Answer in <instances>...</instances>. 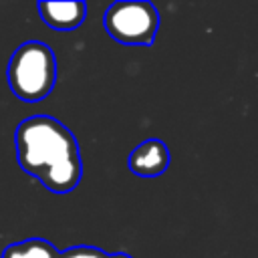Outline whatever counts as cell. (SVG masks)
<instances>
[{"mask_svg":"<svg viewBox=\"0 0 258 258\" xmlns=\"http://www.w3.org/2000/svg\"><path fill=\"white\" fill-rule=\"evenodd\" d=\"M18 165L52 194L73 191L83 177V161L75 135L54 117L32 115L14 131Z\"/></svg>","mask_w":258,"mask_h":258,"instance_id":"cell-1","label":"cell"},{"mask_svg":"<svg viewBox=\"0 0 258 258\" xmlns=\"http://www.w3.org/2000/svg\"><path fill=\"white\" fill-rule=\"evenodd\" d=\"M6 79L12 95L24 103L44 101L56 85V56L46 42L26 40L8 60Z\"/></svg>","mask_w":258,"mask_h":258,"instance_id":"cell-2","label":"cell"},{"mask_svg":"<svg viewBox=\"0 0 258 258\" xmlns=\"http://www.w3.org/2000/svg\"><path fill=\"white\" fill-rule=\"evenodd\" d=\"M103 26L121 44L151 46L159 28V12L145 0H119L107 6Z\"/></svg>","mask_w":258,"mask_h":258,"instance_id":"cell-3","label":"cell"},{"mask_svg":"<svg viewBox=\"0 0 258 258\" xmlns=\"http://www.w3.org/2000/svg\"><path fill=\"white\" fill-rule=\"evenodd\" d=\"M127 167L137 177H159L169 167V149L161 139H145L133 147Z\"/></svg>","mask_w":258,"mask_h":258,"instance_id":"cell-4","label":"cell"},{"mask_svg":"<svg viewBox=\"0 0 258 258\" xmlns=\"http://www.w3.org/2000/svg\"><path fill=\"white\" fill-rule=\"evenodd\" d=\"M36 8L40 20L54 30H75L87 18V4L79 0H64V2L42 0L36 4Z\"/></svg>","mask_w":258,"mask_h":258,"instance_id":"cell-5","label":"cell"},{"mask_svg":"<svg viewBox=\"0 0 258 258\" xmlns=\"http://www.w3.org/2000/svg\"><path fill=\"white\" fill-rule=\"evenodd\" d=\"M2 258H58V250L42 238H28L6 246Z\"/></svg>","mask_w":258,"mask_h":258,"instance_id":"cell-6","label":"cell"},{"mask_svg":"<svg viewBox=\"0 0 258 258\" xmlns=\"http://www.w3.org/2000/svg\"><path fill=\"white\" fill-rule=\"evenodd\" d=\"M109 254L95 246H71L58 252V258H107Z\"/></svg>","mask_w":258,"mask_h":258,"instance_id":"cell-7","label":"cell"},{"mask_svg":"<svg viewBox=\"0 0 258 258\" xmlns=\"http://www.w3.org/2000/svg\"><path fill=\"white\" fill-rule=\"evenodd\" d=\"M107 258H133V256H129V254H125V252H117V254H109Z\"/></svg>","mask_w":258,"mask_h":258,"instance_id":"cell-8","label":"cell"}]
</instances>
